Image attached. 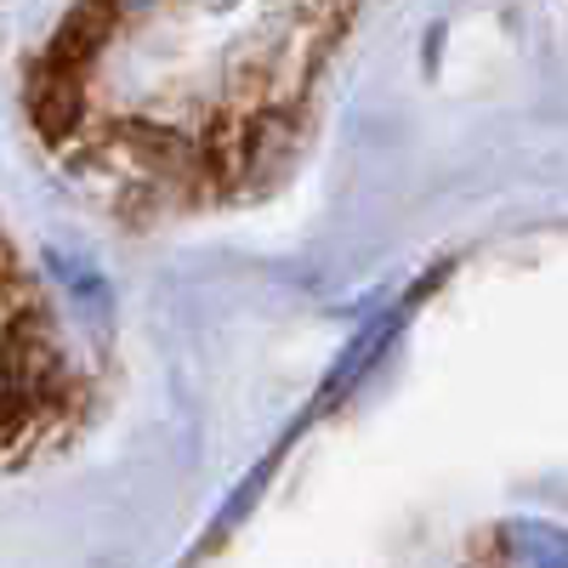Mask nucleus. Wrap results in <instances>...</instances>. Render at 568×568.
Instances as JSON below:
<instances>
[{
  "label": "nucleus",
  "instance_id": "nucleus-1",
  "mask_svg": "<svg viewBox=\"0 0 568 568\" xmlns=\"http://www.w3.org/2000/svg\"><path fill=\"white\" fill-rule=\"evenodd\" d=\"M506 540L524 568H568V529L557 524H511Z\"/></svg>",
  "mask_w": 568,
  "mask_h": 568
}]
</instances>
